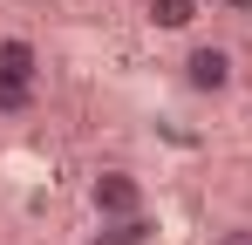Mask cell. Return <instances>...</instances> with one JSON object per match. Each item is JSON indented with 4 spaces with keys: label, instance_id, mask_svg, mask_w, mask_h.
Here are the masks:
<instances>
[{
    "label": "cell",
    "instance_id": "6da1fadb",
    "mask_svg": "<svg viewBox=\"0 0 252 245\" xmlns=\"http://www.w3.org/2000/svg\"><path fill=\"white\" fill-rule=\"evenodd\" d=\"M177 82H184L198 102H218V95L239 89V55H232L225 41H191L184 61H177Z\"/></svg>",
    "mask_w": 252,
    "mask_h": 245
},
{
    "label": "cell",
    "instance_id": "7a4b0ae2",
    "mask_svg": "<svg viewBox=\"0 0 252 245\" xmlns=\"http://www.w3.org/2000/svg\"><path fill=\"white\" fill-rule=\"evenodd\" d=\"M89 211H95V225H102V218H136V211H150V191H143V177H136L129 163H95Z\"/></svg>",
    "mask_w": 252,
    "mask_h": 245
},
{
    "label": "cell",
    "instance_id": "3957f363",
    "mask_svg": "<svg viewBox=\"0 0 252 245\" xmlns=\"http://www.w3.org/2000/svg\"><path fill=\"white\" fill-rule=\"evenodd\" d=\"M198 14H205V0H143V21L157 34H191Z\"/></svg>",
    "mask_w": 252,
    "mask_h": 245
},
{
    "label": "cell",
    "instance_id": "277c9868",
    "mask_svg": "<svg viewBox=\"0 0 252 245\" xmlns=\"http://www.w3.org/2000/svg\"><path fill=\"white\" fill-rule=\"evenodd\" d=\"M150 239H157V225H150V211H136V218H102L89 245H150Z\"/></svg>",
    "mask_w": 252,
    "mask_h": 245
},
{
    "label": "cell",
    "instance_id": "5b68a950",
    "mask_svg": "<svg viewBox=\"0 0 252 245\" xmlns=\"http://www.w3.org/2000/svg\"><path fill=\"white\" fill-rule=\"evenodd\" d=\"M0 75H28V82H41V48L28 34H0Z\"/></svg>",
    "mask_w": 252,
    "mask_h": 245
},
{
    "label": "cell",
    "instance_id": "8992f818",
    "mask_svg": "<svg viewBox=\"0 0 252 245\" xmlns=\"http://www.w3.org/2000/svg\"><path fill=\"white\" fill-rule=\"evenodd\" d=\"M34 102H41V82H28V75H0V122L34 116Z\"/></svg>",
    "mask_w": 252,
    "mask_h": 245
},
{
    "label": "cell",
    "instance_id": "52a82bcc",
    "mask_svg": "<svg viewBox=\"0 0 252 245\" xmlns=\"http://www.w3.org/2000/svg\"><path fill=\"white\" fill-rule=\"evenodd\" d=\"M211 245H252V218H225V225L211 232Z\"/></svg>",
    "mask_w": 252,
    "mask_h": 245
}]
</instances>
